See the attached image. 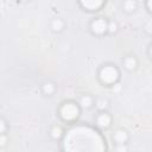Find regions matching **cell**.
<instances>
[{
    "instance_id": "1",
    "label": "cell",
    "mask_w": 152,
    "mask_h": 152,
    "mask_svg": "<svg viewBox=\"0 0 152 152\" xmlns=\"http://www.w3.org/2000/svg\"><path fill=\"white\" fill-rule=\"evenodd\" d=\"M97 77L100 80V82L104 86H114L115 83L119 82L120 80V70L118 69V66L115 64H103L97 74Z\"/></svg>"
},
{
    "instance_id": "2",
    "label": "cell",
    "mask_w": 152,
    "mask_h": 152,
    "mask_svg": "<svg viewBox=\"0 0 152 152\" xmlns=\"http://www.w3.org/2000/svg\"><path fill=\"white\" fill-rule=\"evenodd\" d=\"M80 114H81V107L78 106L77 102L74 101H65L58 108V116L61 118L62 121L68 124L76 121Z\"/></svg>"
},
{
    "instance_id": "3",
    "label": "cell",
    "mask_w": 152,
    "mask_h": 152,
    "mask_svg": "<svg viewBox=\"0 0 152 152\" xmlns=\"http://www.w3.org/2000/svg\"><path fill=\"white\" fill-rule=\"evenodd\" d=\"M108 28V20L104 18H96L90 21L89 30L94 36H103L107 33Z\"/></svg>"
},
{
    "instance_id": "4",
    "label": "cell",
    "mask_w": 152,
    "mask_h": 152,
    "mask_svg": "<svg viewBox=\"0 0 152 152\" xmlns=\"http://www.w3.org/2000/svg\"><path fill=\"white\" fill-rule=\"evenodd\" d=\"M112 115L106 110V112H100L96 118H95V125L100 129H108L112 126Z\"/></svg>"
},
{
    "instance_id": "5",
    "label": "cell",
    "mask_w": 152,
    "mask_h": 152,
    "mask_svg": "<svg viewBox=\"0 0 152 152\" xmlns=\"http://www.w3.org/2000/svg\"><path fill=\"white\" fill-rule=\"evenodd\" d=\"M78 4L84 11L95 12V11H99L104 5V1L103 0H82Z\"/></svg>"
},
{
    "instance_id": "6",
    "label": "cell",
    "mask_w": 152,
    "mask_h": 152,
    "mask_svg": "<svg viewBox=\"0 0 152 152\" xmlns=\"http://www.w3.org/2000/svg\"><path fill=\"white\" fill-rule=\"evenodd\" d=\"M113 141L115 142V145H120V144H127L129 140V134L126 129L124 128H118L114 134H113Z\"/></svg>"
},
{
    "instance_id": "7",
    "label": "cell",
    "mask_w": 152,
    "mask_h": 152,
    "mask_svg": "<svg viewBox=\"0 0 152 152\" xmlns=\"http://www.w3.org/2000/svg\"><path fill=\"white\" fill-rule=\"evenodd\" d=\"M124 68L127 71H134L138 68V59L135 56H126L122 61Z\"/></svg>"
},
{
    "instance_id": "8",
    "label": "cell",
    "mask_w": 152,
    "mask_h": 152,
    "mask_svg": "<svg viewBox=\"0 0 152 152\" xmlns=\"http://www.w3.org/2000/svg\"><path fill=\"white\" fill-rule=\"evenodd\" d=\"M78 106L81 107V109H90L94 104H95V101L93 99L91 95H88V94H84L80 97L78 100Z\"/></svg>"
},
{
    "instance_id": "9",
    "label": "cell",
    "mask_w": 152,
    "mask_h": 152,
    "mask_svg": "<svg viewBox=\"0 0 152 152\" xmlns=\"http://www.w3.org/2000/svg\"><path fill=\"white\" fill-rule=\"evenodd\" d=\"M42 93L45 95V96H52L56 90H57V86L56 83L51 82V81H45L43 84H42Z\"/></svg>"
},
{
    "instance_id": "10",
    "label": "cell",
    "mask_w": 152,
    "mask_h": 152,
    "mask_svg": "<svg viewBox=\"0 0 152 152\" xmlns=\"http://www.w3.org/2000/svg\"><path fill=\"white\" fill-rule=\"evenodd\" d=\"M49 134H50L51 139H53V140H61L63 138V135H64V129L62 128V126L55 125V126H52L50 128Z\"/></svg>"
},
{
    "instance_id": "11",
    "label": "cell",
    "mask_w": 152,
    "mask_h": 152,
    "mask_svg": "<svg viewBox=\"0 0 152 152\" xmlns=\"http://www.w3.org/2000/svg\"><path fill=\"white\" fill-rule=\"evenodd\" d=\"M64 26H65V24H64L63 19H61V18H53L50 21V28L53 32H57V33L62 32L64 30Z\"/></svg>"
},
{
    "instance_id": "12",
    "label": "cell",
    "mask_w": 152,
    "mask_h": 152,
    "mask_svg": "<svg viewBox=\"0 0 152 152\" xmlns=\"http://www.w3.org/2000/svg\"><path fill=\"white\" fill-rule=\"evenodd\" d=\"M138 7V4L135 0H126L122 2V11L126 13H133Z\"/></svg>"
},
{
    "instance_id": "13",
    "label": "cell",
    "mask_w": 152,
    "mask_h": 152,
    "mask_svg": "<svg viewBox=\"0 0 152 152\" xmlns=\"http://www.w3.org/2000/svg\"><path fill=\"white\" fill-rule=\"evenodd\" d=\"M95 107L100 110V112H106L109 107V101L106 97H99L95 100Z\"/></svg>"
},
{
    "instance_id": "14",
    "label": "cell",
    "mask_w": 152,
    "mask_h": 152,
    "mask_svg": "<svg viewBox=\"0 0 152 152\" xmlns=\"http://www.w3.org/2000/svg\"><path fill=\"white\" fill-rule=\"evenodd\" d=\"M118 28H119V26H118V23H116L115 20H108L107 33H109V34H114V33L118 32Z\"/></svg>"
},
{
    "instance_id": "15",
    "label": "cell",
    "mask_w": 152,
    "mask_h": 152,
    "mask_svg": "<svg viewBox=\"0 0 152 152\" xmlns=\"http://www.w3.org/2000/svg\"><path fill=\"white\" fill-rule=\"evenodd\" d=\"M114 152H128V146H127V144L115 145V147H114Z\"/></svg>"
},
{
    "instance_id": "16",
    "label": "cell",
    "mask_w": 152,
    "mask_h": 152,
    "mask_svg": "<svg viewBox=\"0 0 152 152\" xmlns=\"http://www.w3.org/2000/svg\"><path fill=\"white\" fill-rule=\"evenodd\" d=\"M7 131V122L4 118L0 119V134H6Z\"/></svg>"
},
{
    "instance_id": "17",
    "label": "cell",
    "mask_w": 152,
    "mask_h": 152,
    "mask_svg": "<svg viewBox=\"0 0 152 152\" xmlns=\"http://www.w3.org/2000/svg\"><path fill=\"white\" fill-rule=\"evenodd\" d=\"M144 30H145V32H146V33L152 34V20H148V21L145 24Z\"/></svg>"
},
{
    "instance_id": "18",
    "label": "cell",
    "mask_w": 152,
    "mask_h": 152,
    "mask_svg": "<svg viewBox=\"0 0 152 152\" xmlns=\"http://www.w3.org/2000/svg\"><path fill=\"white\" fill-rule=\"evenodd\" d=\"M110 88H112V91H114V93H119V91L122 89V86H121L120 82H118V83H115L114 86H112Z\"/></svg>"
},
{
    "instance_id": "19",
    "label": "cell",
    "mask_w": 152,
    "mask_h": 152,
    "mask_svg": "<svg viewBox=\"0 0 152 152\" xmlns=\"http://www.w3.org/2000/svg\"><path fill=\"white\" fill-rule=\"evenodd\" d=\"M6 142H7V137H6V134H0V146H1V147H5Z\"/></svg>"
},
{
    "instance_id": "20",
    "label": "cell",
    "mask_w": 152,
    "mask_h": 152,
    "mask_svg": "<svg viewBox=\"0 0 152 152\" xmlns=\"http://www.w3.org/2000/svg\"><path fill=\"white\" fill-rule=\"evenodd\" d=\"M146 7H147L148 12H150V13H152V0H148V1H146Z\"/></svg>"
},
{
    "instance_id": "21",
    "label": "cell",
    "mask_w": 152,
    "mask_h": 152,
    "mask_svg": "<svg viewBox=\"0 0 152 152\" xmlns=\"http://www.w3.org/2000/svg\"><path fill=\"white\" fill-rule=\"evenodd\" d=\"M147 53H148V56H150V58L152 59V44L148 46V50H147Z\"/></svg>"
}]
</instances>
